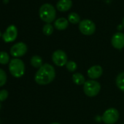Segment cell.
<instances>
[{
  "instance_id": "25",
  "label": "cell",
  "mask_w": 124,
  "mask_h": 124,
  "mask_svg": "<svg viewBox=\"0 0 124 124\" xmlns=\"http://www.w3.org/2000/svg\"><path fill=\"white\" fill-rule=\"evenodd\" d=\"M122 25H123V26L124 27V18H123V24H122Z\"/></svg>"
},
{
  "instance_id": "9",
  "label": "cell",
  "mask_w": 124,
  "mask_h": 124,
  "mask_svg": "<svg viewBox=\"0 0 124 124\" xmlns=\"http://www.w3.org/2000/svg\"><path fill=\"white\" fill-rule=\"evenodd\" d=\"M18 36V29L16 26L10 25L8 27L5 32L2 35V39L5 42H14Z\"/></svg>"
},
{
  "instance_id": "26",
  "label": "cell",
  "mask_w": 124,
  "mask_h": 124,
  "mask_svg": "<svg viewBox=\"0 0 124 124\" xmlns=\"http://www.w3.org/2000/svg\"><path fill=\"white\" fill-rule=\"evenodd\" d=\"M2 36V33H1V31H0V37Z\"/></svg>"
},
{
  "instance_id": "17",
  "label": "cell",
  "mask_w": 124,
  "mask_h": 124,
  "mask_svg": "<svg viewBox=\"0 0 124 124\" xmlns=\"http://www.w3.org/2000/svg\"><path fill=\"white\" fill-rule=\"evenodd\" d=\"M10 55L5 51L0 52V64H8L10 62Z\"/></svg>"
},
{
  "instance_id": "2",
  "label": "cell",
  "mask_w": 124,
  "mask_h": 124,
  "mask_svg": "<svg viewBox=\"0 0 124 124\" xmlns=\"http://www.w3.org/2000/svg\"><path fill=\"white\" fill-rule=\"evenodd\" d=\"M39 14L41 20L47 23L53 22L55 19L56 16V12L54 7L49 3L44 4L40 7Z\"/></svg>"
},
{
  "instance_id": "7",
  "label": "cell",
  "mask_w": 124,
  "mask_h": 124,
  "mask_svg": "<svg viewBox=\"0 0 124 124\" xmlns=\"http://www.w3.org/2000/svg\"><path fill=\"white\" fill-rule=\"evenodd\" d=\"M79 29L80 32L84 35H92L96 31L95 23L89 19H85L80 22Z\"/></svg>"
},
{
  "instance_id": "8",
  "label": "cell",
  "mask_w": 124,
  "mask_h": 124,
  "mask_svg": "<svg viewBox=\"0 0 124 124\" xmlns=\"http://www.w3.org/2000/svg\"><path fill=\"white\" fill-rule=\"evenodd\" d=\"M27 50H28L27 45L24 42H20L16 43L11 47L10 55L14 58H18L19 57L24 55L26 53Z\"/></svg>"
},
{
  "instance_id": "11",
  "label": "cell",
  "mask_w": 124,
  "mask_h": 124,
  "mask_svg": "<svg viewBox=\"0 0 124 124\" xmlns=\"http://www.w3.org/2000/svg\"><path fill=\"white\" fill-rule=\"evenodd\" d=\"M88 76L91 79V80H96L99 78L102 74H103V70L102 67H100L99 65H94L90 67L88 70Z\"/></svg>"
},
{
  "instance_id": "10",
  "label": "cell",
  "mask_w": 124,
  "mask_h": 124,
  "mask_svg": "<svg viewBox=\"0 0 124 124\" xmlns=\"http://www.w3.org/2000/svg\"><path fill=\"white\" fill-rule=\"evenodd\" d=\"M112 45L115 49H122L124 47V34L121 32L115 33L111 39Z\"/></svg>"
},
{
  "instance_id": "19",
  "label": "cell",
  "mask_w": 124,
  "mask_h": 124,
  "mask_svg": "<svg viewBox=\"0 0 124 124\" xmlns=\"http://www.w3.org/2000/svg\"><path fill=\"white\" fill-rule=\"evenodd\" d=\"M43 34L46 36H50L53 32V26L50 23H47L43 26L42 29Z\"/></svg>"
},
{
  "instance_id": "15",
  "label": "cell",
  "mask_w": 124,
  "mask_h": 124,
  "mask_svg": "<svg viewBox=\"0 0 124 124\" xmlns=\"http://www.w3.org/2000/svg\"><path fill=\"white\" fill-rule=\"evenodd\" d=\"M31 64L34 68H40L42 64V58L39 55H33L31 58Z\"/></svg>"
},
{
  "instance_id": "6",
  "label": "cell",
  "mask_w": 124,
  "mask_h": 124,
  "mask_svg": "<svg viewBox=\"0 0 124 124\" xmlns=\"http://www.w3.org/2000/svg\"><path fill=\"white\" fill-rule=\"evenodd\" d=\"M67 55L62 50H57L53 52L52 55V61L53 64L57 67L66 66L67 63Z\"/></svg>"
},
{
  "instance_id": "13",
  "label": "cell",
  "mask_w": 124,
  "mask_h": 124,
  "mask_svg": "<svg viewBox=\"0 0 124 124\" xmlns=\"http://www.w3.org/2000/svg\"><path fill=\"white\" fill-rule=\"evenodd\" d=\"M69 26V21L64 18H59L54 23V26L56 29L62 31L66 29Z\"/></svg>"
},
{
  "instance_id": "18",
  "label": "cell",
  "mask_w": 124,
  "mask_h": 124,
  "mask_svg": "<svg viewBox=\"0 0 124 124\" xmlns=\"http://www.w3.org/2000/svg\"><path fill=\"white\" fill-rule=\"evenodd\" d=\"M68 21H70L71 23L77 24L80 22V18L78 14L75 13H71L68 16Z\"/></svg>"
},
{
  "instance_id": "4",
  "label": "cell",
  "mask_w": 124,
  "mask_h": 124,
  "mask_svg": "<svg viewBox=\"0 0 124 124\" xmlns=\"http://www.w3.org/2000/svg\"><path fill=\"white\" fill-rule=\"evenodd\" d=\"M101 90V85L95 80H89L85 81L83 85V91L85 94L89 97H94Z\"/></svg>"
},
{
  "instance_id": "1",
  "label": "cell",
  "mask_w": 124,
  "mask_h": 124,
  "mask_svg": "<svg viewBox=\"0 0 124 124\" xmlns=\"http://www.w3.org/2000/svg\"><path fill=\"white\" fill-rule=\"evenodd\" d=\"M55 78V71L54 67L50 64H45L36 72L34 80L39 85H45L52 83Z\"/></svg>"
},
{
  "instance_id": "14",
  "label": "cell",
  "mask_w": 124,
  "mask_h": 124,
  "mask_svg": "<svg viewBox=\"0 0 124 124\" xmlns=\"http://www.w3.org/2000/svg\"><path fill=\"white\" fill-rule=\"evenodd\" d=\"M72 81L74 82L75 84L81 85H84V83H85V77L81 73L77 72L72 75Z\"/></svg>"
},
{
  "instance_id": "23",
  "label": "cell",
  "mask_w": 124,
  "mask_h": 124,
  "mask_svg": "<svg viewBox=\"0 0 124 124\" xmlns=\"http://www.w3.org/2000/svg\"><path fill=\"white\" fill-rule=\"evenodd\" d=\"M3 2H4V3L7 4V3L8 2V0H4V1H3Z\"/></svg>"
},
{
  "instance_id": "22",
  "label": "cell",
  "mask_w": 124,
  "mask_h": 124,
  "mask_svg": "<svg viewBox=\"0 0 124 124\" xmlns=\"http://www.w3.org/2000/svg\"><path fill=\"white\" fill-rule=\"evenodd\" d=\"M8 94H9L8 91L5 89L0 91V102L5 101L8 97Z\"/></svg>"
},
{
  "instance_id": "20",
  "label": "cell",
  "mask_w": 124,
  "mask_h": 124,
  "mask_svg": "<svg viewBox=\"0 0 124 124\" xmlns=\"http://www.w3.org/2000/svg\"><path fill=\"white\" fill-rule=\"evenodd\" d=\"M66 68L67 69V70L70 72H74L76 71L77 68H78V66H77V64L75 63V61H67V63L66 64Z\"/></svg>"
},
{
  "instance_id": "5",
  "label": "cell",
  "mask_w": 124,
  "mask_h": 124,
  "mask_svg": "<svg viewBox=\"0 0 124 124\" xmlns=\"http://www.w3.org/2000/svg\"><path fill=\"white\" fill-rule=\"evenodd\" d=\"M119 119V112L115 108H109L104 111L101 116V120L105 124H114Z\"/></svg>"
},
{
  "instance_id": "24",
  "label": "cell",
  "mask_w": 124,
  "mask_h": 124,
  "mask_svg": "<svg viewBox=\"0 0 124 124\" xmlns=\"http://www.w3.org/2000/svg\"><path fill=\"white\" fill-rule=\"evenodd\" d=\"M50 124H61V123H50Z\"/></svg>"
},
{
  "instance_id": "27",
  "label": "cell",
  "mask_w": 124,
  "mask_h": 124,
  "mask_svg": "<svg viewBox=\"0 0 124 124\" xmlns=\"http://www.w3.org/2000/svg\"><path fill=\"white\" fill-rule=\"evenodd\" d=\"M1 107H2V105H1V103H0V109H1Z\"/></svg>"
},
{
  "instance_id": "21",
  "label": "cell",
  "mask_w": 124,
  "mask_h": 124,
  "mask_svg": "<svg viewBox=\"0 0 124 124\" xmlns=\"http://www.w3.org/2000/svg\"><path fill=\"white\" fill-rule=\"evenodd\" d=\"M7 74L6 72L0 68V87H2L3 85H5L6 82H7Z\"/></svg>"
},
{
  "instance_id": "12",
  "label": "cell",
  "mask_w": 124,
  "mask_h": 124,
  "mask_svg": "<svg viewBox=\"0 0 124 124\" xmlns=\"http://www.w3.org/2000/svg\"><path fill=\"white\" fill-rule=\"evenodd\" d=\"M72 6V0H59L56 4L57 10L60 12H67Z\"/></svg>"
},
{
  "instance_id": "3",
  "label": "cell",
  "mask_w": 124,
  "mask_h": 124,
  "mask_svg": "<svg viewBox=\"0 0 124 124\" xmlns=\"http://www.w3.org/2000/svg\"><path fill=\"white\" fill-rule=\"evenodd\" d=\"M9 71L14 78H21L25 73V64L23 61L17 58L11 59L9 63Z\"/></svg>"
},
{
  "instance_id": "16",
  "label": "cell",
  "mask_w": 124,
  "mask_h": 124,
  "mask_svg": "<svg viewBox=\"0 0 124 124\" xmlns=\"http://www.w3.org/2000/svg\"><path fill=\"white\" fill-rule=\"evenodd\" d=\"M115 83L117 87L122 91L124 92V72L120 73L115 80Z\"/></svg>"
}]
</instances>
